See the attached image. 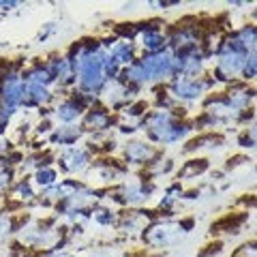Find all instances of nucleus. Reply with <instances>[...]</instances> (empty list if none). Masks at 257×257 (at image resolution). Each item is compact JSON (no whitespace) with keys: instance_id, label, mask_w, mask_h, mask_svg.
Returning a JSON list of instances; mask_svg holds the SVG:
<instances>
[{"instance_id":"1","label":"nucleus","mask_w":257,"mask_h":257,"mask_svg":"<svg viewBox=\"0 0 257 257\" xmlns=\"http://www.w3.org/2000/svg\"><path fill=\"white\" fill-rule=\"evenodd\" d=\"M140 131H144L146 140L150 144H155L157 148H165V146H176L180 142H187L189 135L195 131V126H193V120L182 118L176 111L150 107L148 114L142 118Z\"/></svg>"},{"instance_id":"2","label":"nucleus","mask_w":257,"mask_h":257,"mask_svg":"<svg viewBox=\"0 0 257 257\" xmlns=\"http://www.w3.org/2000/svg\"><path fill=\"white\" fill-rule=\"evenodd\" d=\"M195 227V219L184 216V219H172V216H159L146 229L142 231V244L152 251H161V248L176 246L180 240L193 231Z\"/></svg>"},{"instance_id":"3","label":"nucleus","mask_w":257,"mask_h":257,"mask_svg":"<svg viewBox=\"0 0 257 257\" xmlns=\"http://www.w3.org/2000/svg\"><path fill=\"white\" fill-rule=\"evenodd\" d=\"M157 193V182L146 180L144 176H128L116 187L107 189L109 199L120 208H144Z\"/></svg>"},{"instance_id":"4","label":"nucleus","mask_w":257,"mask_h":257,"mask_svg":"<svg viewBox=\"0 0 257 257\" xmlns=\"http://www.w3.org/2000/svg\"><path fill=\"white\" fill-rule=\"evenodd\" d=\"M167 92L172 94V99L176 101L178 107H189L195 105V103H202L210 92H214V79L210 77V73H206L204 77L191 79V77H174L165 84Z\"/></svg>"},{"instance_id":"5","label":"nucleus","mask_w":257,"mask_h":257,"mask_svg":"<svg viewBox=\"0 0 257 257\" xmlns=\"http://www.w3.org/2000/svg\"><path fill=\"white\" fill-rule=\"evenodd\" d=\"M128 167L122 159H111V157H99L92 161L90 170L86 172V178L90 180L92 184H99V187H105L111 189L120 184L122 180L128 178Z\"/></svg>"},{"instance_id":"6","label":"nucleus","mask_w":257,"mask_h":257,"mask_svg":"<svg viewBox=\"0 0 257 257\" xmlns=\"http://www.w3.org/2000/svg\"><path fill=\"white\" fill-rule=\"evenodd\" d=\"M92 161H94V155L88 150V146H79L77 144V146L62 148L56 155V167L67 178H73V176H82L90 170Z\"/></svg>"},{"instance_id":"7","label":"nucleus","mask_w":257,"mask_h":257,"mask_svg":"<svg viewBox=\"0 0 257 257\" xmlns=\"http://www.w3.org/2000/svg\"><path fill=\"white\" fill-rule=\"evenodd\" d=\"M138 45L140 54H157L167 50V28L161 20H148V22H138Z\"/></svg>"},{"instance_id":"8","label":"nucleus","mask_w":257,"mask_h":257,"mask_svg":"<svg viewBox=\"0 0 257 257\" xmlns=\"http://www.w3.org/2000/svg\"><path fill=\"white\" fill-rule=\"evenodd\" d=\"M157 210H146V208H124L118 216V225L116 231L124 238H140L142 231L148 227V225L159 219Z\"/></svg>"},{"instance_id":"9","label":"nucleus","mask_w":257,"mask_h":257,"mask_svg":"<svg viewBox=\"0 0 257 257\" xmlns=\"http://www.w3.org/2000/svg\"><path fill=\"white\" fill-rule=\"evenodd\" d=\"M79 126L86 133V138L88 135H107L118 126V114L109 111L105 105H101L96 101L92 107H88L84 118L79 120Z\"/></svg>"},{"instance_id":"10","label":"nucleus","mask_w":257,"mask_h":257,"mask_svg":"<svg viewBox=\"0 0 257 257\" xmlns=\"http://www.w3.org/2000/svg\"><path fill=\"white\" fill-rule=\"evenodd\" d=\"M161 157H165L163 148H157L148 140H128L122 146V161L128 167H142V170H146L148 165H152Z\"/></svg>"},{"instance_id":"11","label":"nucleus","mask_w":257,"mask_h":257,"mask_svg":"<svg viewBox=\"0 0 257 257\" xmlns=\"http://www.w3.org/2000/svg\"><path fill=\"white\" fill-rule=\"evenodd\" d=\"M140 62L144 64L152 84H167L174 79V54L170 50L157 54H140Z\"/></svg>"},{"instance_id":"12","label":"nucleus","mask_w":257,"mask_h":257,"mask_svg":"<svg viewBox=\"0 0 257 257\" xmlns=\"http://www.w3.org/2000/svg\"><path fill=\"white\" fill-rule=\"evenodd\" d=\"M227 146V135L221 131H204L184 142L182 152L184 155H199V152H219Z\"/></svg>"},{"instance_id":"13","label":"nucleus","mask_w":257,"mask_h":257,"mask_svg":"<svg viewBox=\"0 0 257 257\" xmlns=\"http://www.w3.org/2000/svg\"><path fill=\"white\" fill-rule=\"evenodd\" d=\"M103 45L107 47V54L114 58L120 67H128V64H133L135 60L140 58V50L138 45H135V41H124V39H116L114 35L111 37H105L101 39Z\"/></svg>"},{"instance_id":"14","label":"nucleus","mask_w":257,"mask_h":257,"mask_svg":"<svg viewBox=\"0 0 257 257\" xmlns=\"http://www.w3.org/2000/svg\"><path fill=\"white\" fill-rule=\"evenodd\" d=\"M56 94L52 88H43V86H35V84H26L24 82V101L22 107L26 109H47L54 103Z\"/></svg>"},{"instance_id":"15","label":"nucleus","mask_w":257,"mask_h":257,"mask_svg":"<svg viewBox=\"0 0 257 257\" xmlns=\"http://www.w3.org/2000/svg\"><path fill=\"white\" fill-rule=\"evenodd\" d=\"M84 138H86V133L82 131L79 124H56L47 142H50L52 146L62 150V148H69V146H77Z\"/></svg>"},{"instance_id":"16","label":"nucleus","mask_w":257,"mask_h":257,"mask_svg":"<svg viewBox=\"0 0 257 257\" xmlns=\"http://www.w3.org/2000/svg\"><path fill=\"white\" fill-rule=\"evenodd\" d=\"M248 221V212L246 210H240V212H234V214H223L219 221L212 223V227L210 231L212 234H231V236H236L240 234V229L246 225Z\"/></svg>"},{"instance_id":"17","label":"nucleus","mask_w":257,"mask_h":257,"mask_svg":"<svg viewBox=\"0 0 257 257\" xmlns=\"http://www.w3.org/2000/svg\"><path fill=\"white\" fill-rule=\"evenodd\" d=\"M22 79L26 84H35V86H43V88H52L56 86V79L52 75L47 62H35L30 64L26 71H22Z\"/></svg>"},{"instance_id":"18","label":"nucleus","mask_w":257,"mask_h":257,"mask_svg":"<svg viewBox=\"0 0 257 257\" xmlns=\"http://www.w3.org/2000/svg\"><path fill=\"white\" fill-rule=\"evenodd\" d=\"M210 172V159L208 157H191L189 161H184L178 170V180L187 182V180H197L204 174Z\"/></svg>"},{"instance_id":"19","label":"nucleus","mask_w":257,"mask_h":257,"mask_svg":"<svg viewBox=\"0 0 257 257\" xmlns=\"http://www.w3.org/2000/svg\"><path fill=\"white\" fill-rule=\"evenodd\" d=\"M182 195H184L182 182H180V180L172 182L170 187H165L163 195L159 197V202H157V212H163V214L174 212V208L178 206V202H182Z\"/></svg>"},{"instance_id":"20","label":"nucleus","mask_w":257,"mask_h":257,"mask_svg":"<svg viewBox=\"0 0 257 257\" xmlns=\"http://www.w3.org/2000/svg\"><path fill=\"white\" fill-rule=\"evenodd\" d=\"M118 216H120V212L116 210V208H111V206L101 202V204H96L90 210V223L96 225V227H101V229H107V227L116 229Z\"/></svg>"},{"instance_id":"21","label":"nucleus","mask_w":257,"mask_h":257,"mask_svg":"<svg viewBox=\"0 0 257 257\" xmlns=\"http://www.w3.org/2000/svg\"><path fill=\"white\" fill-rule=\"evenodd\" d=\"M234 37L238 39V43L244 47L246 54H253L257 52V24L248 22V24H242L240 28H234Z\"/></svg>"},{"instance_id":"22","label":"nucleus","mask_w":257,"mask_h":257,"mask_svg":"<svg viewBox=\"0 0 257 257\" xmlns=\"http://www.w3.org/2000/svg\"><path fill=\"white\" fill-rule=\"evenodd\" d=\"M32 182H35V187L41 189V191L52 189L54 184L60 182L58 167H56V165H43V167H39V170L32 174Z\"/></svg>"},{"instance_id":"23","label":"nucleus","mask_w":257,"mask_h":257,"mask_svg":"<svg viewBox=\"0 0 257 257\" xmlns=\"http://www.w3.org/2000/svg\"><path fill=\"white\" fill-rule=\"evenodd\" d=\"M176 170V163H174V159L172 157H161L159 161H155L152 165H148L146 170H142V176L146 180H159L161 176H167V174H172Z\"/></svg>"},{"instance_id":"24","label":"nucleus","mask_w":257,"mask_h":257,"mask_svg":"<svg viewBox=\"0 0 257 257\" xmlns=\"http://www.w3.org/2000/svg\"><path fill=\"white\" fill-rule=\"evenodd\" d=\"M13 195L20 199L22 204H37V187L35 182H32V178H22L18 184L13 187Z\"/></svg>"},{"instance_id":"25","label":"nucleus","mask_w":257,"mask_h":257,"mask_svg":"<svg viewBox=\"0 0 257 257\" xmlns=\"http://www.w3.org/2000/svg\"><path fill=\"white\" fill-rule=\"evenodd\" d=\"M236 146L240 148V152H244V155H257V146H255V142L251 138V133H248V128H238V133H236Z\"/></svg>"},{"instance_id":"26","label":"nucleus","mask_w":257,"mask_h":257,"mask_svg":"<svg viewBox=\"0 0 257 257\" xmlns=\"http://www.w3.org/2000/svg\"><path fill=\"white\" fill-rule=\"evenodd\" d=\"M231 257H257V238H251L246 242L238 244L234 248V253H231Z\"/></svg>"},{"instance_id":"27","label":"nucleus","mask_w":257,"mask_h":257,"mask_svg":"<svg viewBox=\"0 0 257 257\" xmlns=\"http://www.w3.org/2000/svg\"><path fill=\"white\" fill-rule=\"evenodd\" d=\"M20 225H15V219L9 214H0V240L7 238L9 234H18Z\"/></svg>"},{"instance_id":"28","label":"nucleus","mask_w":257,"mask_h":257,"mask_svg":"<svg viewBox=\"0 0 257 257\" xmlns=\"http://www.w3.org/2000/svg\"><path fill=\"white\" fill-rule=\"evenodd\" d=\"M94 257H142V255L135 253V251H126V248H120V246H105L103 251H99Z\"/></svg>"},{"instance_id":"29","label":"nucleus","mask_w":257,"mask_h":257,"mask_svg":"<svg viewBox=\"0 0 257 257\" xmlns=\"http://www.w3.org/2000/svg\"><path fill=\"white\" fill-rule=\"evenodd\" d=\"M244 163H251V155H244V152H238V155H234V157H229V159H227V163H225L223 172L236 170V167L244 165Z\"/></svg>"},{"instance_id":"30","label":"nucleus","mask_w":257,"mask_h":257,"mask_svg":"<svg viewBox=\"0 0 257 257\" xmlns=\"http://www.w3.org/2000/svg\"><path fill=\"white\" fill-rule=\"evenodd\" d=\"M13 184V170L11 167H0V195L7 193Z\"/></svg>"},{"instance_id":"31","label":"nucleus","mask_w":257,"mask_h":257,"mask_svg":"<svg viewBox=\"0 0 257 257\" xmlns=\"http://www.w3.org/2000/svg\"><path fill=\"white\" fill-rule=\"evenodd\" d=\"M238 206H242L244 210H257V193H251V195H240Z\"/></svg>"},{"instance_id":"32","label":"nucleus","mask_w":257,"mask_h":257,"mask_svg":"<svg viewBox=\"0 0 257 257\" xmlns=\"http://www.w3.org/2000/svg\"><path fill=\"white\" fill-rule=\"evenodd\" d=\"M223 240H214V242H210V244H206L204 248L206 251H199V257H210V255H219L221 251H223Z\"/></svg>"},{"instance_id":"33","label":"nucleus","mask_w":257,"mask_h":257,"mask_svg":"<svg viewBox=\"0 0 257 257\" xmlns=\"http://www.w3.org/2000/svg\"><path fill=\"white\" fill-rule=\"evenodd\" d=\"M56 30H58V28H56V24L54 22H47L45 24V26L41 28V30H39V35H37V41L39 43H43V41H47V39H50L52 35H54V32Z\"/></svg>"},{"instance_id":"34","label":"nucleus","mask_w":257,"mask_h":257,"mask_svg":"<svg viewBox=\"0 0 257 257\" xmlns=\"http://www.w3.org/2000/svg\"><path fill=\"white\" fill-rule=\"evenodd\" d=\"M43 257H77V255H75V253H71V251H64V248H58V251L45 253Z\"/></svg>"},{"instance_id":"35","label":"nucleus","mask_w":257,"mask_h":257,"mask_svg":"<svg viewBox=\"0 0 257 257\" xmlns=\"http://www.w3.org/2000/svg\"><path fill=\"white\" fill-rule=\"evenodd\" d=\"M15 7H20L18 0H11V3H7V0H0V11H13Z\"/></svg>"},{"instance_id":"36","label":"nucleus","mask_w":257,"mask_h":257,"mask_svg":"<svg viewBox=\"0 0 257 257\" xmlns=\"http://www.w3.org/2000/svg\"><path fill=\"white\" fill-rule=\"evenodd\" d=\"M246 128H248V133H251V138H253V142H255V146H257V118H255V120H253V122H251V124H248Z\"/></svg>"},{"instance_id":"37","label":"nucleus","mask_w":257,"mask_h":257,"mask_svg":"<svg viewBox=\"0 0 257 257\" xmlns=\"http://www.w3.org/2000/svg\"><path fill=\"white\" fill-rule=\"evenodd\" d=\"M255 176H257V163H255Z\"/></svg>"},{"instance_id":"38","label":"nucleus","mask_w":257,"mask_h":257,"mask_svg":"<svg viewBox=\"0 0 257 257\" xmlns=\"http://www.w3.org/2000/svg\"><path fill=\"white\" fill-rule=\"evenodd\" d=\"M255 114H257V105H255Z\"/></svg>"}]
</instances>
